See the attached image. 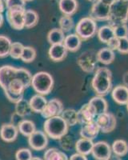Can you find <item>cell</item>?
<instances>
[{
	"mask_svg": "<svg viewBox=\"0 0 128 160\" xmlns=\"http://www.w3.org/2000/svg\"><path fill=\"white\" fill-rule=\"evenodd\" d=\"M59 28L65 32H69L70 31H71L73 29L74 26H75V22H74L73 18L71 16H68V15H63L59 19Z\"/></svg>",
	"mask_w": 128,
	"mask_h": 160,
	"instance_id": "836d02e7",
	"label": "cell"
},
{
	"mask_svg": "<svg viewBox=\"0 0 128 160\" xmlns=\"http://www.w3.org/2000/svg\"><path fill=\"white\" fill-rule=\"evenodd\" d=\"M24 11L25 10H7V19L13 29L20 31L25 28Z\"/></svg>",
	"mask_w": 128,
	"mask_h": 160,
	"instance_id": "7c38bea8",
	"label": "cell"
},
{
	"mask_svg": "<svg viewBox=\"0 0 128 160\" xmlns=\"http://www.w3.org/2000/svg\"><path fill=\"white\" fill-rule=\"evenodd\" d=\"M107 48H109L110 49L113 50V51H115V50H117L118 49V46H119V38H117L116 37H115V38H112L111 41H109V42H107Z\"/></svg>",
	"mask_w": 128,
	"mask_h": 160,
	"instance_id": "60d3db41",
	"label": "cell"
},
{
	"mask_svg": "<svg viewBox=\"0 0 128 160\" xmlns=\"http://www.w3.org/2000/svg\"><path fill=\"white\" fill-rule=\"evenodd\" d=\"M31 86L39 95H48L53 89L54 78L48 72L39 71L32 76Z\"/></svg>",
	"mask_w": 128,
	"mask_h": 160,
	"instance_id": "5b68a950",
	"label": "cell"
},
{
	"mask_svg": "<svg viewBox=\"0 0 128 160\" xmlns=\"http://www.w3.org/2000/svg\"><path fill=\"white\" fill-rule=\"evenodd\" d=\"M12 42L5 35H0V58H4L9 55Z\"/></svg>",
	"mask_w": 128,
	"mask_h": 160,
	"instance_id": "d6a6232c",
	"label": "cell"
},
{
	"mask_svg": "<svg viewBox=\"0 0 128 160\" xmlns=\"http://www.w3.org/2000/svg\"><path fill=\"white\" fill-rule=\"evenodd\" d=\"M63 111V104L59 99L53 98L48 101L46 108L41 113L43 118H49L54 116L61 115Z\"/></svg>",
	"mask_w": 128,
	"mask_h": 160,
	"instance_id": "4fadbf2b",
	"label": "cell"
},
{
	"mask_svg": "<svg viewBox=\"0 0 128 160\" xmlns=\"http://www.w3.org/2000/svg\"><path fill=\"white\" fill-rule=\"evenodd\" d=\"M47 103V101L46 98L39 94H37L31 97L29 101L31 111L35 113H40V114L45 109Z\"/></svg>",
	"mask_w": 128,
	"mask_h": 160,
	"instance_id": "ffe728a7",
	"label": "cell"
},
{
	"mask_svg": "<svg viewBox=\"0 0 128 160\" xmlns=\"http://www.w3.org/2000/svg\"><path fill=\"white\" fill-rule=\"evenodd\" d=\"M64 32L60 28H54L49 31L47 35V41L51 45L63 43L65 39Z\"/></svg>",
	"mask_w": 128,
	"mask_h": 160,
	"instance_id": "484cf974",
	"label": "cell"
},
{
	"mask_svg": "<svg viewBox=\"0 0 128 160\" xmlns=\"http://www.w3.org/2000/svg\"><path fill=\"white\" fill-rule=\"evenodd\" d=\"M28 143L31 148L35 151H42L47 147L48 136L42 131H35L28 137Z\"/></svg>",
	"mask_w": 128,
	"mask_h": 160,
	"instance_id": "8fae6325",
	"label": "cell"
},
{
	"mask_svg": "<svg viewBox=\"0 0 128 160\" xmlns=\"http://www.w3.org/2000/svg\"><path fill=\"white\" fill-rule=\"evenodd\" d=\"M128 21V0H116L110 7L109 25L115 27Z\"/></svg>",
	"mask_w": 128,
	"mask_h": 160,
	"instance_id": "277c9868",
	"label": "cell"
},
{
	"mask_svg": "<svg viewBox=\"0 0 128 160\" xmlns=\"http://www.w3.org/2000/svg\"><path fill=\"white\" fill-rule=\"evenodd\" d=\"M63 44L68 51L75 52L80 48L82 39L77 34H71L65 37Z\"/></svg>",
	"mask_w": 128,
	"mask_h": 160,
	"instance_id": "44dd1931",
	"label": "cell"
},
{
	"mask_svg": "<svg viewBox=\"0 0 128 160\" xmlns=\"http://www.w3.org/2000/svg\"><path fill=\"white\" fill-rule=\"evenodd\" d=\"M117 51L121 54H128V37L119 38V46Z\"/></svg>",
	"mask_w": 128,
	"mask_h": 160,
	"instance_id": "ab89813d",
	"label": "cell"
},
{
	"mask_svg": "<svg viewBox=\"0 0 128 160\" xmlns=\"http://www.w3.org/2000/svg\"><path fill=\"white\" fill-rule=\"evenodd\" d=\"M35 58H36V51L35 48L32 47L24 46V49L20 59H22L24 62L29 63V62H33Z\"/></svg>",
	"mask_w": 128,
	"mask_h": 160,
	"instance_id": "e575fe53",
	"label": "cell"
},
{
	"mask_svg": "<svg viewBox=\"0 0 128 160\" xmlns=\"http://www.w3.org/2000/svg\"><path fill=\"white\" fill-rule=\"evenodd\" d=\"M44 160H69L67 155L57 148H49L43 155Z\"/></svg>",
	"mask_w": 128,
	"mask_h": 160,
	"instance_id": "f546056e",
	"label": "cell"
},
{
	"mask_svg": "<svg viewBox=\"0 0 128 160\" xmlns=\"http://www.w3.org/2000/svg\"><path fill=\"white\" fill-rule=\"evenodd\" d=\"M115 36L117 38L128 37V27L126 24H120L113 27Z\"/></svg>",
	"mask_w": 128,
	"mask_h": 160,
	"instance_id": "74e56055",
	"label": "cell"
},
{
	"mask_svg": "<svg viewBox=\"0 0 128 160\" xmlns=\"http://www.w3.org/2000/svg\"><path fill=\"white\" fill-rule=\"evenodd\" d=\"M88 1H96V0H88Z\"/></svg>",
	"mask_w": 128,
	"mask_h": 160,
	"instance_id": "816d5d0a",
	"label": "cell"
},
{
	"mask_svg": "<svg viewBox=\"0 0 128 160\" xmlns=\"http://www.w3.org/2000/svg\"><path fill=\"white\" fill-rule=\"evenodd\" d=\"M95 122L99 126V130L102 133H110L116 128L117 120L114 114L111 112H105L98 115L95 118Z\"/></svg>",
	"mask_w": 128,
	"mask_h": 160,
	"instance_id": "52a82bcc",
	"label": "cell"
},
{
	"mask_svg": "<svg viewBox=\"0 0 128 160\" xmlns=\"http://www.w3.org/2000/svg\"><path fill=\"white\" fill-rule=\"evenodd\" d=\"M5 6L7 10H25L24 0H5Z\"/></svg>",
	"mask_w": 128,
	"mask_h": 160,
	"instance_id": "8d00e7d4",
	"label": "cell"
},
{
	"mask_svg": "<svg viewBox=\"0 0 128 160\" xmlns=\"http://www.w3.org/2000/svg\"><path fill=\"white\" fill-rule=\"evenodd\" d=\"M4 4L3 2H2V0H0V13H2L5 10V8H4Z\"/></svg>",
	"mask_w": 128,
	"mask_h": 160,
	"instance_id": "f6af8a7d",
	"label": "cell"
},
{
	"mask_svg": "<svg viewBox=\"0 0 128 160\" xmlns=\"http://www.w3.org/2000/svg\"><path fill=\"white\" fill-rule=\"evenodd\" d=\"M65 122L68 126L73 127L79 122V118H78V111L74 109H66L63 110L62 113L61 114Z\"/></svg>",
	"mask_w": 128,
	"mask_h": 160,
	"instance_id": "4dcf8cb0",
	"label": "cell"
},
{
	"mask_svg": "<svg viewBox=\"0 0 128 160\" xmlns=\"http://www.w3.org/2000/svg\"><path fill=\"white\" fill-rule=\"evenodd\" d=\"M110 160H121L120 158H119V157H117V156H115V158H110Z\"/></svg>",
	"mask_w": 128,
	"mask_h": 160,
	"instance_id": "c3c4849f",
	"label": "cell"
},
{
	"mask_svg": "<svg viewBox=\"0 0 128 160\" xmlns=\"http://www.w3.org/2000/svg\"><path fill=\"white\" fill-rule=\"evenodd\" d=\"M18 129V131L22 135L26 137H29L36 131V127H35V124L34 123V122H32L31 120L24 119L19 122Z\"/></svg>",
	"mask_w": 128,
	"mask_h": 160,
	"instance_id": "4316f807",
	"label": "cell"
},
{
	"mask_svg": "<svg viewBox=\"0 0 128 160\" xmlns=\"http://www.w3.org/2000/svg\"><path fill=\"white\" fill-rule=\"evenodd\" d=\"M69 160H88L86 155H83L79 153H75L70 157Z\"/></svg>",
	"mask_w": 128,
	"mask_h": 160,
	"instance_id": "b9f144b4",
	"label": "cell"
},
{
	"mask_svg": "<svg viewBox=\"0 0 128 160\" xmlns=\"http://www.w3.org/2000/svg\"><path fill=\"white\" fill-rule=\"evenodd\" d=\"M111 147L105 141L94 143L91 155L96 160H110L111 158Z\"/></svg>",
	"mask_w": 128,
	"mask_h": 160,
	"instance_id": "30bf717a",
	"label": "cell"
},
{
	"mask_svg": "<svg viewBox=\"0 0 128 160\" xmlns=\"http://www.w3.org/2000/svg\"><path fill=\"white\" fill-rule=\"evenodd\" d=\"M99 1H100L101 2H102V3L106 4V5L107 6H111L112 4L114 3V2L116 1V0H99Z\"/></svg>",
	"mask_w": 128,
	"mask_h": 160,
	"instance_id": "7bdbcfd3",
	"label": "cell"
},
{
	"mask_svg": "<svg viewBox=\"0 0 128 160\" xmlns=\"http://www.w3.org/2000/svg\"><path fill=\"white\" fill-rule=\"evenodd\" d=\"M15 104H16V106H15V112H16L18 116H27V115H29L31 111H32L31 109V107H30L29 102L24 100L23 98Z\"/></svg>",
	"mask_w": 128,
	"mask_h": 160,
	"instance_id": "1f68e13d",
	"label": "cell"
},
{
	"mask_svg": "<svg viewBox=\"0 0 128 160\" xmlns=\"http://www.w3.org/2000/svg\"><path fill=\"white\" fill-rule=\"evenodd\" d=\"M23 49H24V46L22 45L21 42H12L11 50H10L9 55L12 58H15V59H19V58H21V56H22Z\"/></svg>",
	"mask_w": 128,
	"mask_h": 160,
	"instance_id": "d590c367",
	"label": "cell"
},
{
	"mask_svg": "<svg viewBox=\"0 0 128 160\" xmlns=\"http://www.w3.org/2000/svg\"><path fill=\"white\" fill-rule=\"evenodd\" d=\"M31 160H43V159H42V158H39V157H32Z\"/></svg>",
	"mask_w": 128,
	"mask_h": 160,
	"instance_id": "7dc6e473",
	"label": "cell"
},
{
	"mask_svg": "<svg viewBox=\"0 0 128 160\" xmlns=\"http://www.w3.org/2000/svg\"><path fill=\"white\" fill-rule=\"evenodd\" d=\"M68 127L61 115L47 118L43 124L44 132L53 139H61L66 135Z\"/></svg>",
	"mask_w": 128,
	"mask_h": 160,
	"instance_id": "3957f363",
	"label": "cell"
},
{
	"mask_svg": "<svg viewBox=\"0 0 128 160\" xmlns=\"http://www.w3.org/2000/svg\"><path fill=\"white\" fill-rule=\"evenodd\" d=\"M99 131L100 130H99V126L95 120L93 122L82 124L80 129V135L82 138L93 140L97 137Z\"/></svg>",
	"mask_w": 128,
	"mask_h": 160,
	"instance_id": "e0dca14e",
	"label": "cell"
},
{
	"mask_svg": "<svg viewBox=\"0 0 128 160\" xmlns=\"http://www.w3.org/2000/svg\"><path fill=\"white\" fill-rule=\"evenodd\" d=\"M24 1L27 2H31V1H33V0H24Z\"/></svg>",
	"mask_w": 128,
	"mask_h": 160,
	"instance_id": "681fc988",
	"label": "cell"
},
{
	"mask_svg": "<svg viewBox=\"0 0 128 160\" xmlns=\"http://www.w3.org/2000/svg\"><path fill=\"white\" fill-rule=\"evenodd\" d=\"M89 103L93 107V108L95 109V113L96 115H99L101 114H103L105 112H107L108 109V104L107 102L106 101V99H104V98L102 96H95L90 99Z\"/></svg>",
	"mask_w": 128,
	"mask_h": 160,
	"instance_id": "603a6c76",
	"label": "cell"
},
{
	"mask_svg": "<svg viewBox=\"0 0 128 160\" xmlns=\"http://www.w3.org/2000/svg\"><path fill=\"white\" fill-rule=\"evenodd\" d=\"M123 83H124V85L128 88V71L127 72L125 73L124 75H123Z\"/></svg>",
	"mask_w": 128,
	"mask_h": 160,
	"instance_id": "ee69618b",
	"label": "cell"
},
{
	"mask_svg": "<svg viewBox=\"0 0 128 160\" xmlns=\"http://www.w3.org/2000/svg\"><path fill=\"white\" fill-rule=\"evenodd\" d=\"M32 75L28 70L9 65L0 68V87L9 101L17 103L23 98L24 91L31 85Z\"/></svg>",
	"mask_w": 128,
	"mask_h": 160,
	"instance_id": "6da1fadb",
	"label": "cell"
},
{
	"mask_svg": "<svg viewBox=\"0 0 128 160\" xmlns=\"http://www.w3.org/2000/svg\"><path fill=\"white\" fill-rule=\"evenodd\" d=\"M67 51L63 43L55 44L51 45L48 51V55L51 60L55 62H61L66 57Z\"/></svg>",
	"mask_w": 128,
	"mask_h": 160,
	"instance_id": "ac0fdd59",
	"label": "cell"
},
{
	"mask_svg": "<svg viewBox=\"0 0 128 160\" xmlns=\"http://www.w3.org/2000/svg\"><path fill=\"white\" fill-rule=\"evenodd\" d=\"M111 150L115 156H125L128 153V143L123 139L115 140L112 143Z\"/></svg>",
	"mask_w": 128,
	"mask_h": 160,
	"instance_id": "83f0119b",
	"label": "cell"
},
{
	"mask_svg": "<svg viewBox=\"0 0 128 160\" xmlns=\"http://www.w3.org/2000/svg\"><path fill=\"white\" fill-rule=\"evenodd\" d=\"M93 146V140L81 138L75 142V150H76L77 153H79V154H82V155L86 156V155L91 154Z\"/></svg>",
	"mask_w": 128,
	"mask_h": 160,
	"instance_id": "7402d4cb",
	"label": "cell"
},
{
	"mask_svg": "<svg viewBox=\"0 0 128 160\" xmlns=\"http://www.w3.org/2000/svg\"><path fill=\"white\" fill-rule=\"evenodd\" d=\"M90 17L95 21H108L110 17V6L96 0L91 8Z\"/></svg>",
	"mask_w": 128,
	"mask_h": 160,
	"instance_id": "9c48e42d",
	"label": "cell"
},
{
	"mask_svg": "<svg viewBox=\"0 0 128 160\" xmlns=\"http://www.w3.org/2000/svg\"><path fill=\"white\" fill-rule=\"evenodd\" d=\"M96 117H97V115L95 113V109L89 102L84 104L78 111V118H79V122L80 124L93 122L95 120Z\"/></svg>",
	"mask_w": 128,
	"mask_h": 160,
	"instance_id": "5bb4252c",
	"label": "cell"
},
{
	"mask_svg": "<svg viewBox=\"0 0 128 160\" xmlns=\"http://www.w3.org/2000/svg\"><path fill=\"white\" fill-rule=\"evenodd\" d=\"M97 55V60L101 63L104 65H108L113 62L115 60V55L113 50L110 49L109 48H104L99 50L96 54Z\"/></svg>",
	"mask_w": 128,
	"mask_h": 160,
	"instance_id": "cb8c5ba5",
	"label": "cell"
},
{
	"mask_svg": "<svg viewBox=\"0 0 128 160\" xmlns=\"http://www.w3.org/2000/svg\"><path fill=\"white\" fill-rule=\"evenodd\" d=\"M3 21H4V18H3V15H2V13H0V28L2 27V23H3Z\"/></svg>",
	"mask_w": 128,
	"mask_h": 160,
	"instance_id": "bcb514c9",
	"label": "cell"
},
{
	"mask_svg": "<svg viewBox=\"0 0 128 160\" xmlns=\"http://www.w3.org/2000/svg\"><path fill=\"white\" fill-rule=\"evenodd\" d=\"M113 100L119 105H126L128 102V88L125 85L116 86L111 91Z\"/></svg>",
	"mask_w": 128,
	"mask_h": 160,
	"instance_id": "2e32d148",
	"label": "cell"
},
{
	"mask_svg": "<svg viewBox=\"0 0 128 160\" xmlns=\"http://www.w3.org/2000/svg\"><path fill=\"white\" fill-rule=\"evenodd\" d=\"M32 157L31 151L28 148H21L18 150L15 154L16 160H31Z\"/></svg>",
	"mask_w": 128,
	"mask_h": 160,
	"instance_id": "f35d334b",
	"label": "cell"
},
{
	"mask_svg": "<svg viewBox=\"0 0 128 160\" xmlns=\"http://www.w3.org/2000/svg\"><path fill=\"white\" fill-rule=\"evenodd\" d=\"M38 13L34 10H25L24 11V22H25L26 28H32L37 25L38 22Z\"/></svg>",
	"mask_w": 128,
	"mask_h": 160,
	"instance_id": "f1b7e54d",
	"label": "cell"
},
{
	"mask_svg": "<svg viewBox=\"0 0 128 160\" xmlns=\"http://www.w3.org/2000/svg\"><path fill=\"white\" fill-rule=\"evenodd\" d=\"M18 129L12 123H4L0 128V137L7 142H14L18 135Z\"/></svg>",
	"mask_w": 128,
	"mask_h": 160,
	"instance_id": "9a60e30c",
	"label": "cell"
},
{
	"mask_svg": "<svg viewBox=\"0 0 128 160\" xmlns=\"http://www.w3.org/2000/svg\"><path fill=\"white\" fill-rule=\"evenodd\" d=\"M59 8L64 15L71 16L76 13L79 8L77 0H59Z\"/></svg>",
	"mask_w": 128,
	"mask_h": 160,
	"instance_id": "d6986e66",
	"label": "cell"
},
{
	"mask_svg": "<svg viewBox=\"0 0 128 160\" xmlns=\"http://www.w3.org/2000/svg\"><path fill=\"white\" fill-rule=\"evenodd\" d=\"M126 110H127V111H128V102H127V104H126Z\"/></svg>",
	"mask_w": 128,
	"mask_h": 160,
	"instance_id": "f907efd6",
	"label": "cell"
},
{
	"mask_svg": "<svg viewBox=\"0 0 128 160\" xmlns=\"http://www.w3.org/2000/svg\"><path fill=\"white\" fill-rule=\"evenodd\" d=\"M96 54L92 51H87L79 55L77 62L82 71L86 73H91L95 69L98 61Z\"/></svg>",
	"mask_w": 128,
	"mask_h": 160,
	"instance_id": "ba28073f",
	"label": "cell"
},
{
	"mask_svg": "<svg viewBox=\"0 0 128 160\" xmlns=\"http://www.w3.org/2000/svg\"><path fill=\"white\" fill-rule=\"evenodd\" d=\"M98 26L96 21L91 17L81 18L75 27V33L82 40H87L97 34Z\"/></svg>",
	"mask_w": 128,
	"mask_h": 160,
	"instance_id": "8992f818",
	"label": "cell"
},
{
	"mask_svg": "<svg viewBox=\"0 0 128 160\" xmlns=\"http://www.w3.org/2000/svg\"><path fill=\"white\" fill-rule=\"evenodd\" d=\"M97 35L99 39L103 43H107L109 41L115 38V32H114L113 27L108 25H105L101 27L98 29Z\"/></svg>",
	"mask_w": 128,
	"mask_h": 160,
	"instance_id": "d4e9b609",
	"label": "cell"
},
{
	"mask_svg": "<svg viewBox=\"0 0 128 160\" xmlns=\"http://www.w3.org/2000/svg\"><path fill=\"white\" fill-rule=\"evenodd\" d=\"M111 71L106 68H99L96 70L92 78L91 86L94 91L99 96H103L111 91Z\"/></svg>",
	"mask_w": 128,
	"mask_h": 160,
	"instance_id": "7a4b0ae2",
	"label": "cell"
}]
</instances>
